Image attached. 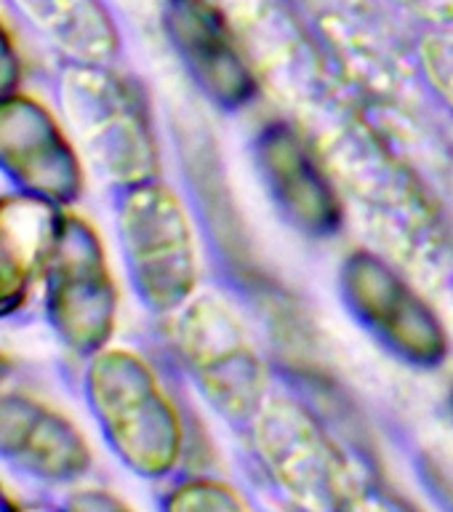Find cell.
I'll list each match as a JSON object with an SVG mask.
<instances>
[{"mask_svg": "<svg viewBox=\"0 0 453 512\" xmlns=\"http://www.w3.org/2000/svg\"><path fill=\"white\" fill-rule=\"evenodd\" d=\"M59 107L91 166L118 187L158 176L160 155L142 91L107 64H67Z\"/></svg>", "mask_w": 453, "mask_h": 512, "instance_id": "obj_1", "label": "cell"}, {"mask_svg": "<svg viewBox=\"0 0 453 512\" xmlns=\"http://www.w3.org/2000/svg\"><path fill=\"white\" fill-rule=\"evenodd\" d=\"M86 398L112 451L144 478L174 470L182 454V422L150 363L126 347L88 358Z\"/></svg>", "mask_w": 453, "mask_h": 512, "instance_id": "obj_2", "label": "cell"}, {"mask_svg": "<svg viewBox=\"0 0 453 512\" xmlns=\"http://www.w3.org/2000/svg\"><path fill=\"white\" fill-rule=\"evenodd\" d=\"M120 246L136 294L152 310H182L198 286V248L187 208L158 179L126 187L118 206Z\"/></svg>", "mask_w": 453, "mask_h": 512, "instance_id": "obj_3", "label": "cell"}, {"mask_svg": "<svg viewBox=\"0 0 453 512\" xmlns=\"http://www.w3.org/2000/svg\"><path fill=\"white\" fill-rule=\"evenodd\" d=\"M43 286L48 323L67 350L91 358L110 347L118 286L96 227L70 208H64Z\"/></svg>", "mask_w": 453, "mask_h": 512, "instance_id": "obj_4", "label": "cell"}, {"mask_svg": "<svg viewBox=\"0 0 453 512\" xmlns=\"http://www.w3.org/2000/svg\"><path fill=\"white\" fill-rule=\"evenodd\" d=\"M0 174L16 192L59 208L72 206L83 192L78 147L38 96L16 91L0 99Z\"/></svg>", "mask_w": 453, "mask_h": 512, "instance_id": "obj_5", "label": "cell"}, {"mask_svg": "<svg viewBox=\"0 0 453 512\" xmlns=\"http://www.w3.org/2000/svg\"><path fill=\"white\" fill-rule=\"evenodd\" d=\"M176 342L187 366L216 406L248 414L262 403L264 374L251 339L238 318L214 296H198L182 307Z\"/></svg>", "mask_w": 453, "mask_h": 512, "instance_id": "obj_6", "label": "cell"}, {"mask_svg": "<svg viewBox=\"0 0 453 512\" xmlns=\"http://www.w3.org/2000/svg\"><path fill=\"white\" fill-rule=\"evenodd\" d=\"M342 288L358 318L403 358L422 366L446 358V331L438 315L379 256L352 254L342 267Z\"/></svg>", "mask_w": 453, "mask_h": 512, "instance_id": "obj_7", "label": "cell"}, {"mask_svg": "<svg viewBox=\"0 0 453 512\" xmlns=\"http://www.w3.org/2000/svg\"><path fill=\"white\" fill-rule=\"evenodd\" d=\"M0 459L51 486L78 483L94 464L78 424L54 403L22 390H0Z\"/></svg>", "mask_w": 453, "mask_h": 512, "instance_id": "obj_8", "label": "cell"}, {"mask_svg": "<svg viewBox=\"0 0 453 512\" xmlns=\"http://www.w3.org/2000/svg\"><path fill=\"white\" fill-rule=\"evenodd\" d=\"M256 158L275 206L294 227L323 238L339 227L342 206L336 190L294 128L280 123L264 128Z\"/></svg>", "mask_w": 453, "mask_h": 512, "instance_id": "obj_9", "label": "cell"}, {"mask_svg": "<svg viewBox=\"0 0 453 512\" xmlns=\"http://www.w3.org/2000/svg\"><path fill=\"white\" fill-rule=\"evenodd\" d=\"M256 438L278 480L299 502L326 507L339 496L334 451L294 403H272L259 416Z\"/></svg>", "mask_w": 453, "mask_h": 512, "instance_id": "obj_10", "label": "cell"}, {"mask_svg": "<svg viewBox=\"0 0 453 512\" xmlns=\"http://www.w3.org/2000/svg\"><path fill=\"white\" fill-rule=\"evenodd\" d=\"M64 208L24 192L0 195V318L30 302L54 254Z\"/></svg>", "mask_w": 453, "mask_h": 512, "instance_id": "obj_11", "label": "cell"}, {"mask_svg": "<svg viewBox=\"0 0 453 512\" xmlns=\"http://www.w3.org/2000/svg\"><path fill=\"white\" fill-rule=\"evenodd\" d=\"M168 27L187 67L214 102L240 107L254 96V75L227 22L208 0H174Z\"/></svg>", "mask_w": 453, "mask_h": 512, "instance_id": "obj_12", "label": "cell"}, {"mask_svg": "<svg viewBox=\"0 0 453 512\" xmlns=\"http://www.w3.org/2000/svg\"><path fill=\"white\" fill-rule=\"evenodd\" d=\"M14 6L72 62L107 64L118 54V27L102 0H14Z\"/></svg>", "mask_w": 453, "mask_h": 512, "instance_id": "obj_13", "label": "cell"}, {"mask_svg": "<svg viewBox=\"0 0 453 512\" xmlns=\"http://www.w3.org/2000/svg\"><path fill=\"white\" fill-rule=\"evenodd\" d=\"M166 512H254L248 502L219 480H187L168 496Z\"/></svg>", "mask_w": 453, "mask_h": 512, "instance_id": "obj_14", "label": "cell"}, {"mask_svg": "<svg viewBox=\"0 0 453 512\" xmlns=\"http://www.w3.org/2000/svg\"><path fill=\"white\" fill-rule=\"evenodd\" d=\"M419 59L430 86L453 110V24H443L430 35H424Z\"/></svg>", "mask_w": 453, "mask_h": 512, "instance_id": "obj_15", "label": "cell"}, {"mask_svg": "<svg viewBox=\"0 0 453 512\" xmlns=\"http://www.w3.org/2000/svg\"><path fill=\"white\" fill-rule=\"evenodd\" d=\"M64 512H134L120 496H115L107 488L83 486L72 488L62 504Z\"/></svg>", "mask_w": 453, "mask_h": 512, "instance_id": "obj_16", "label": "cell"}, {"mask_svg": "<svg viewBox=\"0 0 453 512\" xmlns=\"http://www.w3.org/2000/svg\"><path fill=\"white\" fill-rule=\"evenodd\" d=\"M19 86H22V56L8 24L0 16V99L16 94Z\"/></svg>", "mask_w": 453, "mask_h": 512, "instance_id": "obj_17", "label": "cell"}, {"mask_svg": "<svg viewBox=\"0 0 453 512\" xmlns=\"http://www.w3.org/2000/svg\"><path fill=\"white\" fill-rule=\"evenodd\" d=\"M403 8H408L411 14L422 16L424 22H432L443 27V24H453V0H395Z\"/></svg>", "mask_w": 453, "mask_h": 512, "instance_id": "obj_18", "label": "cell"}, {"mask_svg": "<svg viewBox=\"0 0 453 512\" xmlns=\"http://www.w3.org/2000/svg\"><path fill=\"white\" fill-rule=\"evenodd\" d=\"M342 512H392L390 507H384L379 499H368V496H355L342 504Z\"/></svg>", "mask_w": 453, "mask_h": 512, "instance_id": "obj_19", "label": "cell"}, {"mask_svg": "<svg viewBox=\"0 0 453 512\" xmlns=\"http://www.w3.org/2000/svg\"><path fill=\"white\" fill-rule=\"evenodd\" d=\"M16 499L8 494V488L3 486V480H0V512H14L16 510Z\"/></svg>", "mask_w": 453, "mask_h": 512, "instance_id": "obj_20", "label": "cell"}, {"mask_svg": "<svg viewBox=\"0 0 453 512\" xmlns=\"http://www.w3.org/2000/svg\"><path fill=\"white\" fill-rule=\"evenodd\" d=\"M14 512H64V510H56V507H51V504L35 502V504H16Z\"/></svg>", "mask_w": 453, "mask_h": 512, "instance_id": "obj_21", "label": "cell"}, {"mask_svg": "<svg viewBox=\"0 0 453 512\" xmlns=\"http://www.w3.org/2000/svg\"><path fill=\"white\" fill-rule=\"evenodd\" d=\"M11 368H14V363H11V358H8L6 352L0 350V384L6 382L8 374H11Z\"/></svg>", "mask_w": 453, "mask_h": 512, "instance_id": "obj_22", "label": "cell"}]
</instances>
